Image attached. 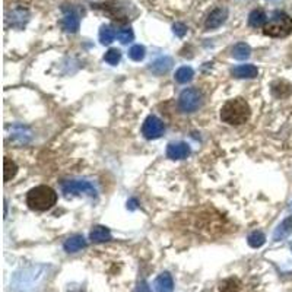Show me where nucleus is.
<instances>
[{
  "label": "nucleus",
  "mask_w": 292,
  "mask_h": 292,
  "mask_svg": "<svg viewBox=\"0 0 292 292\" xmlns=\"http://www.w3.org/2000/svg\"><path fill=\"white\" fill-rule=\"evenodd\" d=\"M251 115L248 102L243 98H234L227 101L221 108V118L228 124H243Z\"/></svg>",
  "instance_id": "obj_1"
},
{
  "label": "nucleus",
  "mask_w": 292,
  "mask_h": 292,
  "mask_svg": "<svg viewBox=\"0 0 292 292\" xmlns=\"http://www.w3.org/2000/svg\"><path fill=\"white\" fill-rule=\"evenodd\" d=\"M57 202V193L49 186H37L27 195V205L33 211H49Z\"/></svg>",
  "instance_id": "obj_2"
},
{
  "label": "nucleus",
  "mask_w": 292,
  "mask_h": 292,
  "mask_svg": "<svg viewBox=\"0 0 292 292\" xmlns=\"http://www.w3.org/2000/svg\"><path fill=\"white\" fill-rule=\"evenodd\" d=\"M263 34L273 38H283L292 34V18L283 12H276L263 27Z\"/></svg>",
  "instance_id": "obj_3"
},
{
  "label": "nucleus",
  "mask_w": 292,
  "mask_h": 292,
  "mask_svg": "<svg viewBox=\"0 0 292 292\" xmlns=\"http://www.w3.org/2000/svg\"><path fill=\"white\" fill-rule=\"evenodd\" d=\"M202 104V95L197 89L189 88L181 92L179 98V105L184 113H195Z\"/></svg>",
  "instance_id": "obj_4"
},
{
  "label": "nucleus",
  "mask_w": 292,
  "mask_h": 292,
  "mask_svg": "<svg viewBox=\"0 0 292 292\" xmlns=\"http://www.w3.org/2000/svg\"><path fill=\"white\" fill-rule=\"evenodd\" d=\"M62 190L65 195H85L88 196H97L95 187L89 183V181H81V180H70L65 181L62 184Z\"/></svg>",
  "instance_id": "obj_5"
},
{
  "label": "nucleus",
  "mask_w": 292,
  "mask_h": 292,
  "mask_svg": "<svg viewBox=\"0 0 292 292\" xmlns=\"http://www.w3.org/2000/svg\"><path fill=\"white\" fill-rule=\"evenodd\" d=\"M164 131H165L164 123L155 115H149L143 123V127H142V133L146 139H158L163 136Z\"/></svg>",
  "instance_id": "obj_6"
},
{
  "label": "nucleus",
  "mask_w": 292,
  "mask_h": 292,
  "mask_svg": "<svg viewBox=\"0 0 292 292\" xmlns=\"http://www.w3.org/2000/svg\"><path fill=\"white\" fill-rule=\"evenodd\" d=\"M30 19V12L24 8H17L11 14L6 15V24L14 28H24Z\"/></svg>",
  "instance_id": "obj_7"
},
{
  "label": "nucleus",
  "mask_w": 292,
  "mask_h": 292,
  "mask_svg": "<svg viewBox=\"0 0 292 292\" xmlns=\"http://www.w3.org/2000/svg\"><path fill=\"white\" fill-rule=\"evenodd\" d=\"M228 18V9L225 6H219L216 9H213L209 17L206 18V22H205V27L208 30H215V28H219Z\"/></svg>",
  "instance_id": "obj_8"
},
{
  "label": "nucleus",
  "mask_w": 292,
  "mask_h": 292,
  "mask_svg": "<svg viewBox=\"0 0 292 292\" xmlns=\"http://www.w3.org/2000/svg\"><path fill=\"white\" fill-rule=\"evenodd\" d=\"M192 149L190 146L184 142H180V143H171L167 148V157L170 160H184L190 155Z\"/></svg>",
  "instance_id": "obj_9"
},
{
  "label": "nucleus",
  "mask_w": 292,
  "mask_h": 292,
  "mask_svg": "<svg viewBox=\"0 0 292 292\" xmlns=\"http://www.w3.org/2000/svg\"><path fill=\"white\" fill-rule=\"evenodd\" d=\"M65 18L62 19V27L66 33H78L79 30V15L70 9V11H65Z\"/></svg>",
  "instance_id": "obj_10"
},
{
  "label": "nucleus",
  "mask_w": 292,
  "mask_h": 292,
  "mask_svg": "<svg viewBox=\"0 0 292 292\" xmlns=\"http://www.w3.org/2000/svg\"><path fill=\"white\" fill-rule=\"evenodd\" d=\"M157 292H173L174 289V282H173V277L170 273H161L155 279V283H154Z\"/></svg>",
  "instance_id": "obj_11"
},
{
  "label": "nucleus",
  "mask_w": 292,
  "mask_h": 292,
  "mask_svg": "<svg viewBox=\"0 0 292 292\" xmlns=\"http://www.w3.org/2000/svg\"><path fill=\"white\" fill-rule=\"evenodd\" d=\"M171 67H173V59L171 57H161V59L155 60L152 65L149 66V70L152 73L161 76L164 73H167Z\"/></svg>",
  "instance_id": "obj_12"
},
{
  "label": "nucleus",
  "mask_w": 292,
  "mask_h": 292,
  "mask_svg": "<svg viewBox=\"0 0 292 292\" xmlns=\"http://www.w3.org/2000/svg\"><path fill=\"white\" fill-rule=\"evenodd\" d=\"M232 75L235 78H247V79H251V78H256L259 75V70H257L256 66L253 65H241L232 69Z\"/></svg>",
  "instance_id": "obj_13"
},
{
  "label": "nucleus",
  "mask_w": 292,
  "mask_h": 292,
  "mask_svg": "<svg viewBox=\"0 0 292 292\" xmlns=\"http://www.w3.org/2000/svg\"><path fill=\"white\" fill-rule=\"evenodd\" d=\"M292 234V215L288 216L279 227L276 228L275 234H273V240L275 241H280V240H285L288 235Z\"/></svg>",
  "instance_id": "obj_14"
},
{
  "label": "nucleus",
  "mask_w": 292,
  "mask_h": 292,
  "mask_svg": "<svg viewBox=\"0 0 292 292\" xmlns=\"http://www.w3.org/2000/svg\"><path fill=\"white\" fill-rule=\"evenodd\" d=\"M89 238L94 243H105V241H110L111 240V232H110L108 228L98 225V227H94V229L91 231Z\"/></svg>",
  "instance_id": "obj_15"
},
{
  "label": "nucleus",
  "mask_w": 292,
  "mask_h": 292,
  "mask_svg": "<svg viewBox=\"0 0 292 292\" xmlns=\"http://www.w3.org/2000/svg\"><path fill=\"white\" fill-rule=\"evenodd\" d=\"M86 247V240L82 235H73L69 240H66L65 250L67 253H76Z\"/></svg>",
  "instance_id": "obj_16"
},
{
  "label": "nucleus",
  "mask_w": 292,
  "mask_h": 292,
  "mask_svg": "<svg viewBox=\"0 0 292 292\" xmlns=\"http://www.w3.org/2000/svg\"><path fill=\"white\" fill-rule=\"evenodd\" d=\"M272 94L277 98L289 97L292 94V85L286 81H277L272 85Z\"/></svg>",
  "instance_id": "obj_17"
},
{
  "label": "nucleus",
  "mask_w": 292,
  "mask_h": 292,
  "mask_svg": "<svg viewBox=\"0 0 292 292\" xmlns=\"http://www.w3.org/2000/svg\"><path fill=\"white\" fill-rule=\"evenodd\" d=\"M248 25L251 28H260L266 25V14L261 9H256L250 14L248 17Z\"/></svg>",
  "instance_id": "obj_18"
},
{
  "label": "nucleus",
  "mask_w": 292,
  "mask_h": 292,
  "mask_svg": "<svg viewBox=\"0 0 292 292\" xmlns=\"http://www.w3.org/2000/svg\"><path fill=\"white\" fill-rule=\"evenodd\" d=\"M250 54H251V49L245 43H238L232 49V57L237 59V60H245V59L250 57Z\"/></svg>",
  "instance_id": "obj_19"
},
{
  "label": "nucleus",
  "mask_w": 292,
  "mask_h": 292,
  "mask_svg": "<svg viewBox=\"0 0 292 292\" xmlns=\"http://www.w3.org/2000/svg\"><path fill=\"white\" fill-rule=\"evenodd\" d=\"M241 288V282L237 277H228L224 279L219 285L221 292H238Z\"/></svg>",
  "instance_id": "obj_20"
},
{
  "label": "nucleus",
  "mask_w": 292,
  "mask_h": 292,
  "mask_svg": "<svg viewBox=\"0 0 292 292\" xmlns=\"http://www.w3.org/2000/svg\"><path fill=\"white\" fill-rule=\"evenodd\" d=\"M3 177H5V181H9V180H12L15 176H17L18 173V165L11 158H5V161H3Z\"/></svg>",
  "instance_id": "obj_21"
},
{
  "label": "nucleus",
  "mask_w": 292,
  "mask_h": 292,
  "mask_svg": "<svg viewBox=\"0 0 292 292\" xmlns=\"http://www.w3.org/2000/svg\"><path fill=\"white\" fill-rule=\"evenodd\" d=\"M193 76H195V72L189 66H183V67H180L179 70L176 72V81L179 82V83H187V82H190L193 79Z\"/></svg>",
  "instance_id": "obj_22"
},
{
  "label": "nucleus",
  "mask_w": 292,
  "mask_h": 292,
  "mask_svg": "<svg viewBox=\"0 0 292 292\" xmlns=\"http://www.w3.org/2000/svg\"><path fill=\"white\" fill-rule=\"evenodd\" d=\"M114 37H115V33H114L111 27H108V25H102L101 27V30H99V41H101V44H104V46L111 44Z\"/></svg>",
  "instance_id": "obj_23"
},
{
  "label": "nucleus",
  "mask_w": 292,
  "mask_h": 292,
  "mask_svg": "<svg viewBox=\"0 0 292 292\" xmlns=\"http://www.w3.org/2000/svg\"><path fill=\"white\" fill-rule=\"evenodd\" d=\"M247 241H248V245H250V247L259 248V247H261V245L264 244L266 237H264V234H263L261 231H254V232H251V234L248 235Z\"/></svg>",
  "instance_id": "obj_24"
},
{
  "label": "nucleus",
  "mask_w": 292,
  "mask_h": 292,
  "mask_svg": "<svg viewBox=\"0 0 292 292\" xmlns=\"http://www.w3.org/2000/svg\"><path fill=\"white\" fill-rule=\"evenodd\" d=\"M145 53H146L145 47L140 46V44H137V46H133V47L129 50V57L131 60H134V62H140V60H143Z\"/></svg>",
  "instance_id": "obj_25"
},
{
  "label": "nucleus",
  "mask_w": 292,
  "mask_h": 292,
  "mask_svg": "<svg viewBox=\"0 0 292 292\" xmlns=\"http://www.w3.org/2000/svg\"><path fill=\"white\" fill-rule=\"evenodd\" d=\"M120 59H121V53H120V50L117 49H110L104 56V60L111 66L117 65L120 62Z\"/></svg>",
  "instance_id": "obj_26"
},
{
  "label": "nucleus",
  "mask_w": 292,
  "mask_h": 292,
  "mask_svg": "<svg viewBox=\"0 0 292 292\" xmlns=\"http://www.w3.org/2000/svg\"><path fill=\"white\" fill-rule=\"evenodd\" d=\"M117 37H118V40H120L123 44H127L130 41H133L134 34H133V31H131L130 28H124V30H121V31L117 33Z\"/></svg>",
  "instance_id": "obj_27"
},
{
  "label": "nucleus",
  "mask_w": 292,
  "mask_h": 292,
  "mask_svg": "<svg viewBox=\"0 0 292 292\" xmlns=\"http://www.w3.org/2000/svg\"><path fill=\"white\" fill-rule=\"evenodd\" d=\"M173 30H174V34H176L177 37H184V35H186V33H187V28H186V25H184V24H181V22L174 24Z\"/></svg>",
  "instance_id": "obj_28"
},
{
  "label": "nucleus",
  "mask_w": 292,
  "mask_h": 292,
  "mask_svg": "<svg viewBox=\"0 0 292 292\" xmlns=\"http://www.w3.org/2000/svg\"><path fill=\"white\" fill-rule=\"evenodd\" d=\"M129 203L130 206H127V208H130V209H134V208H136V200H134V199H131Z\"/></svg>",
  "instance_id": "obj_29"
},
{
  "label": "nucleus",
  "mask_w": 292,
  "mask_h": 292,
  "mask_svg": "<svg viewBox=\"0 0 292 292\" xmlns=\"http://www.w3.org/2000/svg\"><path fill=\"white\" fill-rule=\"evenodd\" d=\"M291 248H292V244H291Z\"/></svg>",
  "instance_id": "obj_30"
}]
</instances>
